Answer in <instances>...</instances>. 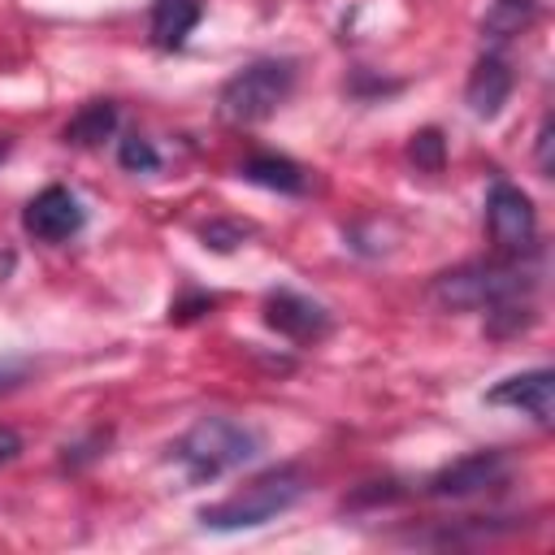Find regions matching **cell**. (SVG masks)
Segmentation results:
<instances>
[{"instance_id":"6da1fadb","label":"cell","mask_w":555,"mask_h":555,"mask_svg":"<svg viewBox=\"0 0 555 555\" xmlns=\"http://www.w3.org/2000/svg\"><path fill=\"white\" fill-rule=\"evenodd\" d=\"M169 451H173L178 468L186 473V481L199 486V481L225 477L230 468H243L260 451V438L230 416H199Z\"/></svg>"},{"instance_id":"7a4b0ae2","label":"cell","mask_w":555,"mask_h":555,"mask_svg":"<svg viewBox=\"0 0 555 555\" xmlns=\"http://www.w3.org/2000/svg\"><path fill=\"white\" fill-rule=\"evenodd\" d=\"M308 481L299 468H269L260 473L251 486H243L238 494L199 507V525L217 529V533H238V529H260L269 520H278L282 512H291L304 499Z\"/></svg>"},{"instance_id":"3957f363","label":"cell","mask_w":555,"mask_h":555,"mask_svg":"<svg viewBox=\"0 0 555 555\" xmlns=\"http://www.w3.org/2000/svg\"><path fill=\"white\" fill-rule=\"evenodd\" d=\"M533 273L516 260H468L429 282V299L447 312H477L512 295H529Z\"/></svg>"},{"instance_id":"277c9868","label":"cell","mask_w":555,"mask_h":555,"mask_svg":"<svg viewBox=\"0 0 555 555\" xmlns=\"http://www.w3.org/2000/svg\"><path fill=\"white\" fill-rule=\"evenodd\" d=\"M295 87V65L291 61H256L247 69H238L221 95H217V113L230 121V126H256L264 117H273L286 95Z\"/></svg>"},{"instance_id":"5b68a950","label":"cell","mask_w":555,"mask_h":555,"mask_svg":"<svg viewBox=\"0 0 555 555\" xmlns=\"http://www.w3.org/2000/svg\"><path fill=\"white\" fill-rule=\"evenodd\" d=\"M486 230L490 238L512 251V256H525L538 247V212H533V199L512 186V182H494L490 195H486Z\"/></svg>"},{"instance_id":"8992f818","label":"cell","mask_w":555,"mask_h":555,"mask_svg":"<svg viewBox=\"0 0 555 555\" xmlns=\"http://www.w3.org/2000/svg\"><path fill=\"white\" fill-rule=\"evenodd\" d=\"M507 481V455L503 451H473L447 468H438L425 481V494L434 499H473L486 490H499Z\"/></svg>"},{"instance_id":"52a82bcc","label":"cell","mask_w":555,"mask_h":555,"mask_svg":"<svg viewBox=\"0 0 555 555\" xmlns=\"http://www.w3.org/2000/svg\"><path fill=\"white\" fill-rule=\"evenodd\" d=\"M87 212L78 204V195L69 186H43L26 208H22V225L30 238L39 243H65L82 230Z\"/></svg>"},{"instance_id":"ba28073f","label":"cell","mask_w":555,"mask_h":555,"mask_svg":"<svg viewBox=\"0 0 555 555\" xmlns=\"http://www.w3.org/2000/svg\"><path fill=\"white\" fill-rule=\"evenodd\" d=\"M264 321H269V330H278L291 343H321L334 325L330 312L299 291H273L264 299Z\"/></svg>"},{"instance_id":"9c48e42d","label":"cell","mask_w":555,"mask_h":555,"mask_svg":"<svg viewBox=\"0 0 555 555\" xmlns=\"http://www.w3.org/2000/svg\"><path fill=\"white\" fill-rule=\"evenodd\" d=\"M486 403L516 408V412L533 416L538 425H551V416H555V373L551 369H529V373L503 377L499 386L486 390Z\"/></svg>"},{"instance_id":"30bf717a","label":"cell","mask_w":555,"mask_h":555,"mask_svg":"<svg viewBox=\"0 0 555 555\" xmlns=\"http://www.w3.org/2000/svg\"><path fill=\"white\" fill-rule=\"evenodd\" d=\"M512 69H507V61L503 56H481L477 65H473V74H468V87H464V100H468V108H473V117H499L503 113V104H507V95H512Z\"/></svg>"},{"instance_id":"8fae6325","label":"cell","mask_w":555,"mask_h":555,"mask_svg":"<svg viewBox=\"0 0 555 555\" xmlns=\"http://www.w3.org/2000/svg\"><path fill=\"white\" fill-rule=\"evenodd\" d=\"M238 178L243 182H256V186H269V191H282V195H299L308 186V173L286 160V156H273V152H260V156H247L238 165Z\"/></svg>"},{"instance_id":"7c38bea8","label":"cell","mask_w":555,"mask_h":555,"mask_svg":"<svg viewBox=\"0 0 555 555\" xmlns=\"http://www.w3.org/2000/svg\"><path fill=\"white\" fill-rule=\"evenodd\" d=\"M204 9L199 0H156L152 9V43L156 48H182L186 35L199 26Z\"/></svg>"},{"instance_id":"4fadbf2b","label":"cell","mask_w":555,"mask_h":555,"mask_svg":"<svg viewBox=\"0 0 555 555\" xmlns=\"http://www.w3.org/2000/svg\"><path fill=\"white\" fill-rule=\"evenodd\" d=\"M113 130H117V104H113V100H91V104H82V108L65 121L61 139H65L69 147H95V143H104Z\"/></svg>"},{"instance_id":"5bb4252c","label":"cell","mask_w":555,"mask_h":555,"mask_svg":"<svg viewBox=\"0 0 555 555\" xmlns=\"http://www.w3.org/2000/svg\"><path fill=\"white\" fill-rule=\"evenodd\" d=\"M533 321H538V312H533V304L520 299V295L499 299V304L486 308V330H490V338H512V334L529 330Z\"/></svg>"},{"instance_id":"9a60e30c","label":"cell","mask_w":555,"mask_h":555,"mask_svg":"<svg viewBox=\"0 0 555 555\" xmlns=\"http://www.w3.org/2000/svg\"><path fill=\"white\" fill-rule=\"evenodd\" d=\"M529 17H533V0H494V9L486 13L481 30L490 39H512V35H520V26Z\"/></svg>"},{"instance_id":"2e32d148","label":"cell","mask_w":555,"mask_h":555,"mask_svg":"<svg viewBox=\"0 0 555 555\" xmlns=\"http://www.w3.org/2000/svg\"><path fill=\"white\" fill-rule=\"evenodd\" d=\"M408 160H412L416 169H425V173H438V169L447 165V139H442V130H438V126L416 130L412 143H408Z\"/></svg>"},{"instance_id":"e0dca14e","label":"cell","mask_w":555,"mask_h":555,"mask_svg":"<svg viewBox=\"0 0 555 555\" xmlns=\"http://www.w3.org/2000/svg\"><path fill=\"white\" fill-rule=\"evenodd\" d=\"M117 160H121V169H130V173H152V169H160V152H156L152 139H143V134H126V139L117 143Z\"/></svg>"},{"instance_id":"ac0fdd59","label":"cell","mask_w":555,"mask_h":555,"mask_svg":"<svg viewBox=\"0 0 555 555\" xmlns=\"http://www.w3.org/2000/svg\"><path fill=\"white\" fill-rule=\"evenodd\" d=\"M251 234V225H243V221H230V217H217V221H208L204 230H199V243L208 247V251H234L243 238Z\"/></svg>"},{"instance_id":"d6986e66","label":"cell","mask_w":555,"mask_h":555,"mask_svg":"<svg viewBox=\"0 0 555 555\" xmlns=\"http://www.w3.org/2000/svg\"><path fill=\"white\" fill-rule=\"evenodd\" d=\"M208 308H217V295L195 291V295H182V299L169 308V321H195V317H204Z\"/></svg>"},{"instance_id":"ffe728a7","label":"cell","mask_w":555,"mask_h":555,"mask_svg":"<svg viewBox=\"0 0 555 555\" xmlns=\"http://www.w3.org/2000/svg\"><path fill=\"white\" fill-rule=\"evenodd\" d=\"M551 143H555V121L542 117V126H538V169H542V178L555 173V165H551Z\"/></svg>"},{"instance_id":"44dd1931","label":"cell","mask_w":555,"mask_h":555,"mask_svg":"<svg viewBox=\"0 0 555 555\" xmlns=\"http://www.w3.org/2000/svg\"><path fill=\"white\" fill-rule=\"evenodd\" d=\"M17 455H22V434L9 429V425H0V464H13Z\"/></svg>"},{"instance_id":"7402d4cb","label":"cell","mask_w":555,"mask_h":555,"mask_svg":"<svg viewBox=\"0 0 555 555\" xmlns=\"http://www.w3.org/2000/svg\"><path fill=\"white\" fill-rule=\"evenodd\" d=\"M22 377H26V360H4V364H0V390L22 386Z\"/></svg>"}]
</instances>
